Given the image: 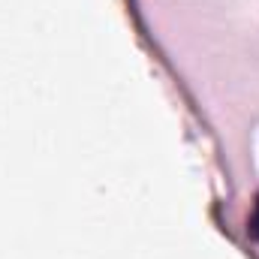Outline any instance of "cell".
<instances>
[{"label":"cell","instance_id":"6da1fadb","mask_svg":"<svg viewBox=\"0 0 259 259\" xmlns=\"http://www.w3.org/2000/svg\"><path fill=\"white\" fill-rule=\"evenodd\" d=\"M250 235L259 241V196H256V205H253V214H250Z\"/></svg>","mask_w":259,"mask_h":259}]
</instances>
